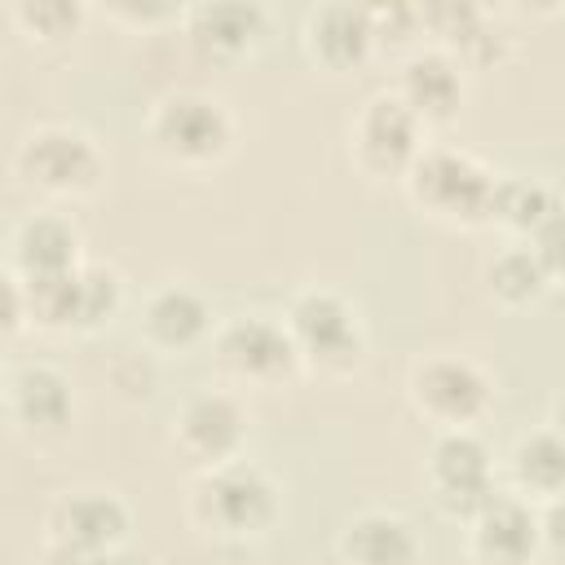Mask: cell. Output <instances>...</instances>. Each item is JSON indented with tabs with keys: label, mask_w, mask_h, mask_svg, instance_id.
Here are the masks:
<instances>
[{
	"label": "cell",
	"mask_w": 565,
	"mask_h": 565,
	"mask_svg": "<svg viewBox=\"0 0 565 565\" xmlns=\"http://www.w3.org/2000/svg\"><path fill=\"white\" fill-rule=\"evenodd\" d=\"M79 296H84V335L88 331H102L119 309H124V282H119V274L115 269H106V265H93V260H84V269H79Z\"/></svg>",
	"instance_id": "obj_26"
},
{
	"label": "cell",
	"mask_w": 565,
	"mask_h": 565,
	"mask_svg": "<svg viewBox=\"0 0 565 565\" xmlns=\"http://www.w3.org/2000/svg\"><path fill=\"white\" fill-rule=\"evenodd\" d=\"M494 181L499 172H490L472 150L459 146H424V154L411 163L406 172V199L455 230H477L490 225V203H494Z\"/></svg>",
	"instance_id": "obj_3"
},
{
	"label": "cell",
	"mask_w": 565,
	"mask_h": 565,
	"mask_svg": "<svg viewBox=\"0 0 565 565\" xmlns=\"http://www.w3.org/2000/svg\"><path fill=\"white\" fill-rule=\"evenodd\" d=\"M234 115L203 88H168L146 110V141L172 168H216L234 150Z\"/></svg>",
	"instance_id": "obj_1"
},
{
	"label": "cell",
	"mask_w": 565,
	"mask_h": 565,
	"mask_svg": "<svg viewBox=\"0 0 565 565\" xmlns=\"http://www.w3.org/2000/svg\"><path fill=\"white\" fill-rule=\"evenodd\" d=\"M247 411L234 393L225 388H203V393H190L177 415H172V446L181 450V459H190L199 472L207 468H221L230 459H243V446H247Z\"/></svg>",
	"instance_id": "obj_10"
},
{
	"label": "cell",
	"mask_w": 565,
	"mask_h": 565,
	"mask_svg": "<svg viewBox=\"0 0 565 565\" xmlns=\"http://www.w3.org/2000/svg\"><path fill=\"white\" fill-rule=\"evenodd\" d=\"M40 565H119V561L106 556V552H75V547L44 543V547H40Z\"/></svg>",
	"instance_id": "obj_32"
},
{
	"label": "cell",
	"mask_w": 565,
	"mask_h": 565,
	"mask_svg": "<svg viewBox=\"0 0 565 565\" xmlns=\"http://www.w3.org/2000/svg\"><path fill=\"white\" fill-rule=\"evenodd\" d=\"M424 146H428V124L393 88L371 93L349 115V159L366 177L406 181V172L424 154Z\"/></svg>",
	"instance_id": "obj_8"
},
{
	"label": "cell",
	"mask_w": 565,
	"mask_h": 565,
	"mask_svg": "<svg viewBox=\"0 0 565 565\" xmlns=\"http://www.w3.org/2000/svg\"><path fill=\"white\" fill-rule=\"evenodd\" d=\"M539 525H543V552L565 561V494L561 499H547L539 508Z\"/></svg>",
	"instance_id": "obj_30"
},
{
	"label": "cell",
	"mask_w": 565,
	"mask_h": 565,
	"mask_svg": "<svg viewBox=\"0 0 565 565\" xmlns=\"http://www.w3.org/2000/svg\"><path fill=\"white\" fill-rule=\"evenodd\" d=\"M428 490L433 503L441 508V516L450 521H472L494 494V455L490 446L477 437V428H455V433H437L428 446Z\"/></svg>",
	"instance_id": "obj_9"
},
{
	"label": "cell",
	"mask_w": 565,
	"mask_h": 565,
	"mask_svg": "<svg viewBox=\"0 0 565 565\" xmlns=\"http://www.w3.org/2000/svg\"><path fill=\"white\" fill-rule=\"evenodd\" d=\"M31 331V309H26V291L18 274H4V335H22Z\"/></svg>",
	"instance_id": "obj_29"
},
{
	"label": "cell",
	"mask_w": 565,
	"mask_h": 565,
	"mask_svg": "<svg viewBox=\"0 0 565 565\" xmlns=\"http://www.w3.org/2000/svg\"><path fill=\"white\" fill-rule=\"evenodd\" d=\"M463 565H486V561H477V556H468V561H463Z\"/></svg>",
	"instance_id": "obj_34"
},
{
	"label": "cell",
	"mask_w": 565,
	"mask_h": 565,
	"mask_svg": "<svg viewBox=\"0 0 565 565\" xmlns=\"http://www.w3.org/2000/svg\"><path fill=\"white\" fill-rule=\"evenodd\" d=\"M411 411L437 433L477 428L494 406V380L481 362L463 353H428L406 375Z\"/></svg>",
	"instance_id": "obj_6"
},
{
	"label": "cell",
	"mask_w": 565,
	"mask_h": 565,
	"mask_svg": "<svg viewBox=\"0 0 565 565\" xmlns=\"http://www.w3.org/2000/svg\"><path fill=\"white\" fill-rule=\"evenodd\" d=\"M335 552L344 565H419L424 543L419 530L388 508H366L344 521Z\"/></svg>",
	"instance_id": "obj_20"
},
{
	"label": "cell",
	"mask_w": 565,
	"mask_h": 565,
	"mask_svg": "<svg viewBox=\"0 0 565 565\" xmlns=\"http://www.w3.org/2000/svg\"><path fill=\"white\" fill-rule=\"evenodd\" d=\"M141 340L154 353H190L203 340H212V305L199 287L185 282H163L141 300Z\"/></svg>",
	"instance_id": "obj_13"
},
{
	"label": "cell",
	"mask_w": 565,
	"mask_h": 565,
	"mask_svg": "<svg viewBox=\"0 0 565 565\" xmlns=\"http://www.w3.org/2000/svg\"><path fill=\"white\" fill-rule=\"evenodd\" d=\"M4 406L26 433H62L75 415V388L53 362H22L9 371Z\"/></svg>",
	"instance_id": "obj_19"
},
{
	"label": "cell",
	"mask_w": 565,
	"mask_h": 565,
	"mask_svg": "<svg viewBox=\"0 0 565 565\" xmlns=\"http://www.w3.org/2000/svg\"><path fill=\"white\" fill-rule=\"evenodd\" d=\"M508 472H512L516 494H525L530 503L561 499L565 494V437L552 424L521 433L508 450Z\"/></svg>",
	"instance_id": "obj_21"
},
{
	"label": "cell",
	"mask_w": 565,
	"mask_h": 565,
	"mask_svg": "<svg viewBox=\"0 0 565 565\" xmlns=\"http://www.w3.org/2000/svg\"><path fill=\"white\" fill-rule=\"evenodd\" d=\"M84 265L79 230L62 212H31L9 234V274L18 278H49L71 274Z\"/></svg>",
	"instance_id": "obj_18"
},
{
	"label": "cell",
	"mask_w": 565,
	"mask_h": 565,
	"mask_svg": "<svg viewBox=\"0 0 565 565\" xmlns=\"http://www.w3.org/2000/svg\"><path fill=\"white\" fill-rule=\"evenodd\" d=\"M468 556L486 565H534L543 556L539 508L525 494H494L468 521Z\"/></svg>",
	"instance_id": "obj_12"
},
{
	"label": "cell",
	"mask_w": 565,
	"mask_h": 565,
	"mask_svg": "<svg viewBox=\"0 0 565 565\" xmlns=\"http://www.w3.org/2000/svg\"><path fill=\"white\" fill-rule=\"evenodd\" d=\"M371 31H375V53L411 57L419 49V35H424V13H419V4H375Z\"/></svg>",
	"instance_id": "obj_27"
},
{
	"label": "cell",
	"mask_w": 565,
	"mask_h": 565,
	"mask_svg": "<svg viewBox=\"0 0 565 565\" xmlns=\"http://www.w3.org/2000/svg\"><path fill=\"white\" fill-rule=\"evenodd\" d=\"M419 13H424V35H433V44L446 49L463 71L494 66L508 53V35L494 26L490 9L472 0H437V4H419Z\"/></svg>",
	"instance_id": "obj_15"
},
{
	"label": "cell",
	"mask_w": 565,
	"mask_h": 565,
	"mask_svg": "<svg viewBox=\"0 0 565 565\" xmlns=\"http://www.w3.org/2000/svg\"><path fill=\"white\" fill-rule=\"evenodd\" d=\"M185 35L203 57L216 62H238L256 53L269 35V13L247 0H212V4H190L185 9Z\"/></svg>",
	"instance_id": "obj_16"
},
{
	"label": "cell",
	"mask_w": 565,
	"mask_h": 565,
	"mask_svg": "<svg viewBox=\"0 0 565 565\" xmlns=\"http://www.w3.org/2000/svg\"><path fill=\"white\" fill-rule=\"evenodd\" d=\"M305 53L322 71H353L375 53V31H371V9L362 4H318L305 13L300 26Z\"/></svg>",
	"instance_id": "obj_17"
},
{
	"label": "cell",
	"mask_w": 565,
	"mask_h": 565,
	"mask_svg": "<svg viewBox=\"0 0 565 565\" xmlns=\"http://www.w3.org/2000/svg\"><path fill=\"white\" fill-rule=\"evenodd\" d=\"M486 291L503 309H530L552 291V278L530 243H508L486 260Z\"/></svg>",
	"instance_id": "obj_23"
},
{
	"label": "cell",
	"mask_w": 565,
	"mask_h": 565,
	"mask_svg": "<svg viewBox=\"0 0 565 565\" xmlns=\"http://www.w3.org/2000/svg\"><path fill=\"white\" fill-rule=\"evenodd\" d=\"M13 172L26 190L53 203H75L102 190L106 154L93 141V132L75 124H35L13 150Z\"/></svg>",
	"instance_id": "obj_4"
},
{
	"label": "cell",
	"mask_w": 565,
	"mask_h": 565,
	"mask_svg": "<svg viewBox=\"0 0 565 565\" xmlns=\"http://www.w3.org/2000/svg\"><path fill=\"white\" fill-rule=\"evenodd\" d=\"M9 18L31 35V40H66L79 31L84 9L71 0H18L9 4Z\"/></svg>",
	"instance_id": "obj_25"
},
{
	"label": "cell",
	"mask_w": 565,
	"mask_h": 565,
	"mask_svg": "<svg viewBox=\"0 0 565 565\" xmlns=\"http://www.w3.org/2000/svg\"><path fill=\"white\" fill-rule=\"evenodd\" d=\"M212 362L230 384L243 388H278L305 371L287 322L274 313H238L221 322L212 335Z\"/></svg>",
	"instance_id": "obj_7"
},
{
	"label": "cell",
	"mask_w": 565,
	"mask_h": 565,
	"mask_svg": "<svg viewBox=\"0 0 565 565\" xmlns=\"http://www.w3.org/2000/svg\"><path fill=\"white\" fill-rule=\"evenodd\" d=\"M84 269V265H79ZM79 269L49 274V278H22L31 331H79L84 327V296H79Z\"/></svg>",
	"instance_id": "obj_24"
},
{
	"label": "cell",
	"mask_w": 565,
	"mask_h": 565,
	"mask_svg": "<svg viewBox=\"0 0 565 565\" xmlns=\"http://www.w3.org/2000/svg\"><path fill=\"white\" fill-rule=\"evenodd\" d=\"M106 13L119 18V22H137V26H154V22H168V18H185V13L172 9V4H110Z\"/></svg>",
	"instance_id": "obj_31"
},
{
	"label": "cell",
	"mask_w": 565,
	"mask_h": 565,
	"mask_svg": "<svg viewBox=\"0 0 565 565\" xmlns=\"http://www.w3.org/2000/svg\"><path fill=\"white\" fill-rule=\"evenodd\" d=\"M552 428H556V433L565 437V393H561V397L552 402Z\"/></svg>",
	"instance_id": "obj_33"
},
{
	"label": "cell",
	"mask_w": 565,
	"mask_h": 565,
	"mask_svg": "<svg viewBox=\"0 0 565 565\" xmlns=\"http://www.w3.org/2000/svg\"><path fill=\"white\" fill-rule=\"evenodd\" d=\"M132 512L115 490L79 486L49 503L44 512V543L75 547V552H106L115 556L128 543Z\"/></svg>",
	"instance_id": "obj_11"
},
{
	"label": "cell",
	"mask_w": 565,
	"mask_h": 565,
	"mask_svg": "<svg viewBox=\"0 0 565 565\" xmlns=\"http://www.w3.org/2000/svg\"><path fill=\"white\" fill-rule=\"evenodd\" d=\"M278 508H282L278 481L252 459H230L221 468L199 472L185 494L190 521L212 539L265 534L278 521Z\"/></svg>",
	"instance_id": "obj_2"
},
{
	"label": "cell",
	"mask_w": 565,
	"mask_h": 565,
	"mask_svg": "<svg viewBox=\"0 0 565 565\" xmlns=\"http://www.w3.org/2000/svg\"><path fill=\"white\" fill-rule=\"evenodd\" d=\"M530 247H534V256L543 260L547 278H552V282H565V207L530 238Z\"/></svg>",
	"instance_id": "obj_28"
},
{
	"label": "cell",
	"mask_w": 565,
	"mask_h": 565,
	"mask_svg": "<svg viewBox=\"0 0 565 565\" xmlns=\"http://www.w3.org/2000/svg\"><path fill=\"white\" fill-rule=\"evenodd\" d=\"M393 93L433 128V124H450L468 97V71L437 44L415 49L411 57H402L397 66V84Z\"/></svg>",
	"instance_id": "obj_14"
},
{
	"label": "cell",
	"mask_w": 565,
	"mask_h": 565,
	"mask_svg": "<svg viewBox=\"0 0 565 565\" xmlns=\"http://www.w3.org/2000/svg\"><path fill=\"white\" fill-rule=\"evenodd\" d=\"M561 194L543 181V177H525V172H503L494 181V203H490V225H503L508 234H516L521 243H530L556 212H561Z\"/></svg>",
	"instance_id": "obj_22"
},
{
	"label": "cell",
	"mask_w": 565,
	"mask_h": 565,
	"mask_svg": "<svg viewBox=\"0 0 565 565\" xmlns=\"http://www.w3.org/2000/svg\"><path fill=\"white\" fill-rule=\"evenodd\" d=\"M282 322L296 340V353L318 375H353L366 362V327L362 313L331 287H300Z\"/></svg>",
	"instance_id": "obj_5"
}]
</instances>
